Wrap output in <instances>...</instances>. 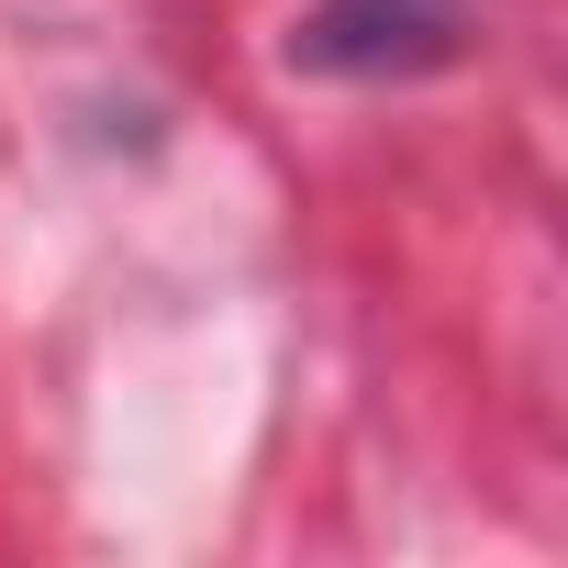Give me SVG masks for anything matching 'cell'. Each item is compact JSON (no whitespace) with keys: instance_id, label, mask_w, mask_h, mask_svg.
<instances>
[{"instance_id":"6da1fadb","label":"cell","mask_w":568,"mask_h":568,"mask_svg":"<svg viewBox=\"0 0 568 568\" xmlns=\"http://www.w3.org/2000/svg\"><path fill=\"white\" fill-rule=\"evenodd\" d=\"M313 68H424L446 57V12L435 0H335V12L302 23Z\"/></svg>"}]
</instances>
